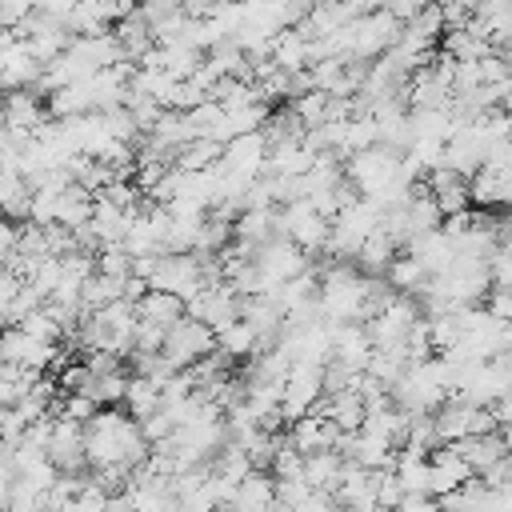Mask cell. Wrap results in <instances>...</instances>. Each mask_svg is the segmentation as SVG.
<instances>
[{
	"instance_id": "cell-1",
	"label": "cell",
	"mask_w": 512,
	"mask_h": 512,
	"mask_svg": "<svg viewBox=\"0 0 512 512\" xmlns=\"http://www.w3.org/2000/svg\"><path fill=\"white\" fill-rule=\"evenodd\" d=\"M84 456L92 468H140L148 460V436L136 416H120L116 408L96 412L84 424Z\"/></svg>"
},
{
	"instance_id": "cell-2",
	"label": "cell",
	"mask_w": 512,
	"mask_h": 512,
	"mask_svg": "<svg viewBox=\"0 0 512 512\" xmlns=\"http://www.w3.org/2000/svg\"><path fill=\"white\" fill-rule=\"evenodd\" d=\"M160 352L168 356V364L172 368H192L196 360H204L208 352H216V332L204 324V320H196V316H180L168 332H164V344H160Z\"/></svg>"
},
{
	"instance_id": "cell-3",
	"label": "cell",
	"mask_w": 512,
	"mask_h": 512,
	"mask_svg": "<svg viewBox=\"0 0 512 512\" xmlns=\"http://www.w3.org/2000/svg\"><path fill=\"white\" fill-rule=\"evenodd\" d=\"M56 344L52 340H40L32 332H24L20 324L16 328H4L0 336V364H16V368H28V372H40L48 364H56Z\"/></svg>"
},
{
	"instance_id": "cell-4",
	"label": "cell",
	"mask_w": 512,
	"mask_h": 512,
	"mask_svg": "<svg viewBox=\"0 0 512 512\" xmlns=\"http://www.w3.org/2000/svg\"><path fill=\"white\" fill-rule=\"evenodd\" d=\"M188 316H196V320H204L212 332H220V328H228L232 320H240V296L232 292V284L212 280V284H204V288L188 300Z\"/></svg>"
},
{
	"instance_id": "cell-5",
	"label": "cell",
	"mask_w": 512,
	"mask_h": 512,
	"mask_svg": "<svg viewBox=\"0 0 512 512\" xmlns=\"http://www.w3.org/2000/svg\"><path fill=\"white\" fill-rule=\"evenodd\" d=\"M328 220L300 196V200H288V208L280 212V232L288 236V240H296L304 252H312V248H324L328 244Z\"/></svg>"
},
{
	"instance_id": "cell-6",
	"label": "cell",
	"mask_w": 512,
	"mask_h": 512,
	"mask_svg": "<svg viewBox=\"0 0 512 512\" xmlns=\"http://www.w3.org/2000/svg\"><path fill=\"white\" fill-rule=\"evenodd\" d=\"M48 460L60 468V472H80L88 464L84 456V424L72 420V416H60L52 420V436H48Z\"/></svg>"
},
{
	"instance_id": "cell-7",
	"label": "cell",
	"mask_w": 512,
	"mask_h": 512,
	"mask_svg": "<svg viewBox=\"0 0 512 512\" xmlns=\"http://www.w3.org/2000/svg\"><path fill=\"white\" fill-rule=\"evenodd\" d=\"M332 496L340 500L344 512H380V500H376V472L372 468H360L352 460H344V472H340V484L332 488Z\"/></svg>"
},
{
	"instance_id": "cell-8",
	"label": "cell",
	"mask_w": 512,
	"mask_h": 512,
	"mask_svg": "<svg viewBox=\"0 0 512 512\" xmlns=\"http://www.w3.org/2000/svg\"><path fill=\"white\" fill-rule=\"evenodd\" d=\"M428 464H432V496H448V492L464 488V484L476 476L472 464L456 452V444H448V448H432V452H428Z\"/></svg>"
},
{
	"instance_id": "cell-9",
	"label": "cell",
	"mask_w": 512,
	"mask_h": 512,
	"mask_svg": "<svg viewBox=\"0 0 512 512\" xmlns=\"http://www.w3.org/2000/svg\"><path fill=\"white\" fill-rule=\"evenodd\" d=\"M508 436L500 432V428H488V432H476V436H468V440H456V452L472 464V472H492L504 456H508Z\"/></svg>"
},
{
	"instance_id": "cell-10",
	"label": "cell",
	"mask_w": 512,
	"mask_h": 512,
	"mask_svg": "<svg viewBox=\"0 0 512 512\" xmlns=\"http://www.w3.org/2000/svg\"><path fill=\"white\" fill-rule=\"evenodd\" d=\"M184 312H188V300H180L176 292L148 288V292L136 300V320L148 324V328H160V332H168Z\"/></svg>"
},
{
	"instance_id": "cell-11",
	"label": "cell",
	"mask_w": 512,
	"mask_h": 512,
	"mask_svg": "<svg viewBox=\"0 0 512 512\" xmlns=\"http://www.w3.org/2000/svg\"><path fill=\"white\" fill-rule=\"evenodd\" d=\"M276 504V476H268V472H260V468H252L236 488H232V496H228V508L232 512H268Z\"/></svg>"
},
{
	"instance_id": "cell-12",
	"label": "cell",
	"mask_w": 512,
	"mask_h": 512,
	"mask_svg": "<svg viewBox=\"0 0 512 512\" xmlns=\"http://www.w3.org/2000/svg\"><path fill=\"white\" fill-rule=\"evenodd\" d=\"M0 124L12 132H36L44 124V108L36 104V96L28 88H12L0 100Z\"/></svg>"
},
{
	"instance_id": "cell-13",
	"label": "cell",
	"mask_w": 512,
	"mask_h": 512,
	"mask_svg": "<svg viewBox=\"0 0 512 512\" xmlns=\"http://www.w3.org/2000/svg\"><path fill=\"white\" fill-rule=\"evenodd\" d=\"M392 472H396L404 496H432V464H428V456L404 448V452H396Z\"/></svg>"
},
{
	"instance_id": "cell-14",
	"label": "cell",
	"mask_w": 512,
	"mask_h": 512,
	"mask_svg": "<svg viewBox=\"0 0 512 512\" xmlns=\"http://www.w3.org/2000/svg\"><path fill=\"white\" fill-rule=\"evenodd\" d=\"M340 472H344V456L324 448V452H308L304 456V480L320 492H332L340 484Z\"/></svg>"
},
{
	"instance_id": "cell-15",
	"label": "cell",
	"mask_w": 512,
	"mask_h": 512,
	"mask_svg": "<svg viewBox=\"0 0 512 512\" xmlns=\"http://www.w3.org/2000/svg\"><path fill=\"white\" fill-rule=\"evenodd\" d=\"M124 404H128V416L148 420L152 412L164 408V392H160L156 380H148V376H132V380H128V392H124Z\"/></svg>"
},
{
	"instance_id": "cell-16",
	"label": "cell",
	"mask_w": 512,
	"mask_h": 512,
	"mask_svg": "<svg viewBox=\"0 0 512 512\" xmlns=\"http://www.w3.org/2000/svg\"><path fill=\"white\" fill-rule=\"evenodd\" d=\"M216 348L228 352V356H252V352H260V336H256V328L240 316V320H232L228 328L216 332Z\"/></svg>"
},
{
	"instance_id": "cell-17",
	"label": "cell",
	"mask_w": 512,
	"mask_h": 512,
	"mask_svg": "<svg viewBox=\"0 0 512 512\" xmlns=\"http://www.w3.org/2000/svg\"><path fill=\"white\" fill-rule=\"evenodd\" d=\"M104 504H108V492L96 484V476H84L80 492H72V496L60 504V512H104Z\"/></svg>"
},
{
	"instance_id": "cell-18",
	"label": "cell",
	"mask_w": 512,
	"mask_h": 512,
	"mask_svg": "<svg viewBox=\"0 0 512 512\" xmlns=\"http://www.w3.org/2000/svg\"><path fill=\"white\" fill-rule=\"evenodd\" d=\"M28 192H32V184L20 176V168H0V212H4L12 200L28 196Z\"/></svg>"
},
{
	"instance_id": "cell-19",
	"label": "cell",
	"mask_w": 512,
	"mask_h": 512,
	"mask_svg": "<svg viewBox=\"0 0 512 512\" xmlns=\"http://www.w3.org/2000/svg\"><path fill=\"white\" fill-rule=\"evenodd\" d=\"M20 252V228L0 220V268H8V260Z\"/></svg>"
},
{
	"instance_id": "cell-20",
	"label": "cell",
	"mask_w": 512,
	"mask_h": 512,
	"mask_svg": "<svg viewBox=\"0 0 512 512\" xmlns=\"http://www.w3.org/2000/svg\"><path fill=\"white\" fill-rule=\"evenodd\" d=\"M292 512H344V508H340V500H336L332 492H320V488H316V492H312L300 508H292Z\"/></svg>"
},
{
	"instance_id": "cell-21",
	"label": "cell",
	"mask_w": 512,
	"mask_h": 512,
	"mask_svg": "<svg viewBox=\"0 0 512 512\" xmlns=\"http://www.w3.org/2000/svg\"><path fill=\"white\" fill-rule=\"evenodd\" d=\"M392 512H444V508H440L432 496H404Z\"/></svg>"
},
{
	"instance_id": "cell-22",
	"label": "cell",
	"mask_w": 512,
	"mask_h": 512,
	"mask_svg": "<svg viewBox=\"0 0 512 512\" xmlns=\"http://www.w3.org/2000/svg\"><path fill=\"white\" fill-rule=\"evenodd\" d=\"M4 328H8V316H4V312H0V336H4Z\"/></svg>"
}]
</instances>
